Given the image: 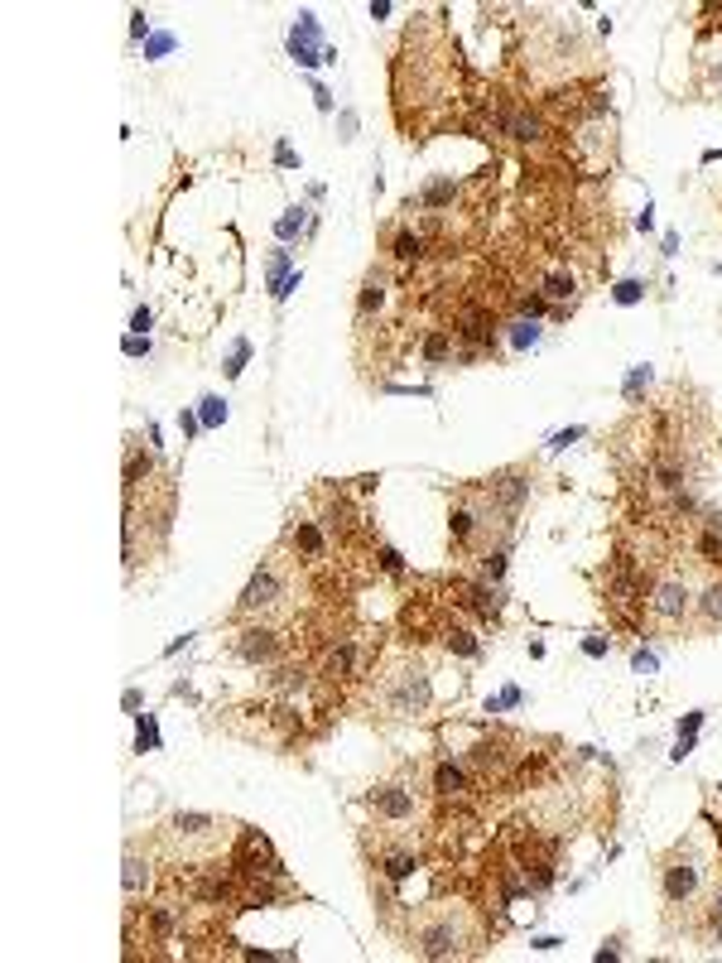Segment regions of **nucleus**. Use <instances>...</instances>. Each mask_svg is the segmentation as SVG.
<instances>
[{
  "instance_id": "obj_4",
  "label": "nucleus",
  "mask_w": 722,
  "mask_h": 963,
  "mask_svg": "<svg viewBox=\"0 0 722 963\" xmlns=\"http://www.w3.org/2000/svg\"><path fill=\"white\" fill-rule=\"evenodd\" d=\"M708 877H713V858L698 838H684L679 848L659 862V896L669 910H698V900L708 896Z\"/></svg>"
},
{
  "instance_id": "obj_6",
  "label": "nucleus",
  "mask_w": 722,
  "mask_h": 963,
  "mask_svg": "<svg viewBox=\"0 0 722 963\" xmlns=\"http://www.w3.org/2000/svg\"><path fill=\"white\" fill-rule=\"evenodd\" d=\"M361 804L371 809V819L380 823L386 833H409L414 823L424 819V794L409 775H390V781H376L371 790L361 794Z\"/></svg>"
},
{
  "instance_id": "obj_12",
  "label": "nucleus",
  "mask_w": 722,
  "mask_h": 963,
  "mask_svg": "<svg viewBox=\"0 0 722 963\" xmlns=\"http://www.w3.org/2000/svg\"><path fill=\"white\" fill-rule=\"evenodd\" d=\"M126 872H120V891H126V900H140V896H149V886H155V858H149V848H140V843H130L126 848Z\"/></svg>"
},
{
  "instance_id": "obj_15",
  "label": "nucleus",
  "mask_w": 722,
  "mask_h": 963,
  "mask_svg": "<svg viewBox=\"0 0 722 963\" xmlns=\"http://www.w3.org/2000/svg\"><path fill=\"white\" fill-rule=\"evenodd\" d=\"M463 602H467L482 621H501V612H505V592H501V583H486V578H467V583H463Z\"/></svg>"
},
{
  "instance_id": "obj_45",
  "label": "nucleus",
  "mask_w": 722,
  "mask_h": 963,
  "mask_svg": "<svg viewBox=\"0 0 722 963\" xmlns=\"http://www.w3.org/2000/svg\"><path fill=\"white\" fill-rule=\"evenodd\" d=\"M130 20H135V24H130V34H135V39H145V29H149V20H145V10H135V14H130Z\"/></svg>"
},
{
  "instance_id": "obj_31",
  "label": "nucleus",
  "mask_w": 722,
  "mask_h": 963,
  "mask_svg": "<svg viewBox=\"0 0 722 963\" xmlns=\"http://www.w3.org/2000/svg\"><path fill=\"white\" fill-rule=\"evenodd\" d=\"M515 309H520V318H544V313H549V299L540 294V289H534V294H520Z\"/></svg>"
},
{
  "instance_id": "obj_32",
  "label": "nucleus",
  "mask_w": 722,
  "mask_h": 963,
  "mask_svg": "<svg viewBox=\"0 0 722 963\" xmlns=\"http://www.w3.org/2000/svg\"><path fill=\"white\" fill-rule=\"evenodd\" d=\"M376 559H380V569H386L390 578H400V573H405V559H400V549H390V544H376Z\"/></svg>"
},
{
  "instance_id": "obj_49",
  "label": "nucleus",
  "mask_w": 722,
  "mask_h": 963,
  "mask_svg": "<svg viewBox=\"0 0 722 963\" xmlns=\"http://www.w3.org/2000/svg\"><path fill=\"white\" fill-rule=\"evenodd\" d=\"M717 790H722V785H717Z\"/></svg>"
},
{
  "instance_id": "obj_34",
  "label": "nucleus",
  "mask_w": 722,
  "mask_h": 963,
  "mask_svg": "<svg viewBox=\"0 0 722 963\" xmlns=\"http://www.w3.org/2000/svg\"><path fill=\"white\" fill-rule=\"evenodd\" d=\"M640 294H645V284H640V280H621L617 289H611V299H617V303H636Z\"/></svg>"
},
{
  "instance_id": "obj_19",
  "label": "nucleus",
  "mask_w": 722,
  "mask_h": 963,
  "mask_svg": "<svg viewBox=\"0 0 722 963\" xmlns=\"http://www.w3.org/2000/svg\"><path fill=\"white\" fill-rule=\"evenodd\" d=\"M145 929L155 939H174L178 929H183V906L174 896H159V900H149L145 906Z\"/></svg>"
},
{
  "instance_id": "obj_13",
  "label": "nucleus",
  "mask_w": 722,
  "mask_h": 963,
  "mask_svg": "<svg viewBox=\"0 0 722 963\" xmlns=\"http://www.w3.org/2000/svg\"><path fill=\"white\" fill-rule=\"evenodd\" d=\"M694 521H698V530H694V554H698V563L722 569V511L703 506Z\"/></svg>"
},
{
  "instance_id": "obj_14",
  "label": "nucleus",
  "mask_w": 722,
  "mask_h": 963,
  "mask_svg": "<svg viewBox=\"0 0 722 963\" xmlns=\"http://www.w3.org/2000/svg\"><path fill=\"white\" fill-rule=\"evenodd\" d=\"M376 867H380V877H386L390 886H400V881H409L414 872H419V848L414 843H380V852H376Z\"/></svg>"
},
{
  "instance_id": "obj_18",
  "label": "nucleus",
  "mask_w": 722,
  "mask_h": 963,
  "mask_svg": "<svg viewBox=\"0 0 722 963\" xmlns=\"http://www.w3.org/2000/svg\"><path fill=\"white\" fill-rule=\"evenodd\" d=\"M386 294H390V270L386 265H371V270H366V280H361V289H357V323H366L371 313H380Z\"/></svg>"
},
{
  "instance_id": "obj_40",
  "label": "nucleus",
  "mask_w": 722,
  "mask_h": 963,
  "mask_svg": "<svg viewBox=\"0 0 722 963\" xmlns=\"http://www.w3.org/2000/svg\"><path fill=\"white\" fill-rule=\"evenodd\" d=\"M149 323H155V313H149V309H135L130 328H135V332H149Z\"/></svg>"
},
{
  "instance_id": "obj_20",
  "label": "nucleus",
  "mask_w": 722,
  "mask_h": 963,
  "mask_svg": "<svg viewBox=\"0 0 722 963\" xmlns=\"http://www.w3.org/2000/svg\"><path fill=\"white\" fill-rule=\"evenodd\" d=\"M265 684H270V694L303 698V694L313 689V669H309V665H274L270 675H265Z\"/></svg>"
},
{
  "instance_id": "obj_38",
  "label": "nucleus",
  "mask_w": 722,
  "mask_h": 963,
  "mask_svg": "<svg viewBox=\"0 0 722 963\" xmlns=\"http://www.w3.org/2000/svg\"><path fill=\"white\" fill-rule=\"evenodd\" d=\"M299 226H303V207H289V217L280 222V236H294Z\"/></svg>"
},
{
  "instance_id": "obj_24",
  "label": "nucleus",
  "mask_w": 722,
  "mask_h": 963,
  "mask_svg": "<svg viewBox=\"0 0 722 963\" xmlns=\"http://www.w3.org/2000/svg\"><path fill=\"white\" fill-rule=\"evenodd\" d=\"M453 197H457V178L438 174V178H428V183H424L414 203H419L424 212H443V207H453ZM414 203H409V207H414Z\"/></svg>"
},
{
  "instance_id": "obj_43",
  "label": "nucleus",
  "mask_w": 722,
  "mask_h": 963,
  "mask_svg": "<svg viewBox=\"0 0 722 963\" xmlns=\"http://www.w3.org/2000/svg\"><path fill=\"white\" fill-rule=\"evenodd\" d=\"M607 958H621V939H611V944H602V949H597V963H607Z\"/></svg>"
},
{
  "instance_id": "obj_26",
  "label": "nucleus",
  "mask_w": 722,
  "mask_h": 963,
  "mask_svg": "<svg viewBox=\"0 0 722 963\" xmlns=\"http://www.w3.org/2000/svg\"><path fill=\"white\" fill-rule=\"evenodd\" d=\"M149 477H155V457L140 453V443H130L126 448V496H135Z\"/></svg>"
},
{
  "instance_id": "obj_23",
  "label": "nucleus",
  "mask_w": 722,
  "mask_h": 963,
  "mask_svg": "<svg viewBox=\"0 0 722 963\" xmlns=\"http://www.w3.org/2000/svg\"><path fill=\"white\" fill-rule=\"evenodd\" d=\"M351 669H357V640H337V646L322 650V665H318L322 679H351Z\"/></svg>"
},
{
  "instance_id": "obj_7",
  "label": "nucleus",
  "mask_w": 722,
  "mask_h": 963,
  "mask_svg": "<svg viewBox=\"0 0 722 963\" xmlns=\"http://www.w3.org/2000/svg\"><path fill=\"white\" fill-rule=\"evenodd\" d=\"M694 598H698V583L688 578L684 569H665L650 578L645 588V617L655 626H684L694 617Z\"/></svg>"
},
{
  "instance_id": "obj_33",
  "label": "nucleus",
  "mask_w": 722,
  "mask_h": 963,
  "mask_svg": "<svg viewBox=\"0 0 722 963\" xmlns=\"http://www.w3.org/2000/svg\"><path fill=\"white\" fill-rule=\"evenodd\" d=\"M226 419V405L217 400V395H203V424L212 429V424H222Z\"/></svg>"
},
{
  "instance_id": "obj_22",
  "label": "nucleus",
  "mask_w": 722,
  "mask_h": 963,
  "mask_svg": "<svg viewBox=\"0 0 722 963\" xmlns=\"http://www.w3.org/2000/svg\"><path fill=\"white\" fill-rule=\"evenodd\" d=\"M419 357H424V366H453V361H457V338H453V328H428L424 342H419Z\"/></svg>"
},
{
  "instance_id": "obj_48",
  "label": "nucleus",
  "mask_w": 722,
  "mask_h": 963,
  "mask_svg": "<svg viewBox=\"0 0 722 963\" xmlns=\"http://www.w3.org/2000/svg\"><path fill=\"white\" fill-rule=\"evenodd\" d=\"M713 833H717V848H722V823H713Z\"/></svg>"
},
{
  "instance_id": "obj_1",
  "label": "nucleus",
  "mask_w": 722,
  "mask_h": 963,
  "mask_svg": "<svg viewBox=\"0 0 722 963\" xmlns=\"http://www.w3.org/2000/svg\"><path fill=\"white\" fill-rule=\"evenodd\" d=\"M434 703V675L419 650H390L371 675V708L390 723H409V717L428 713Z\"/></svg>"
},
{
  "instance_id": "obj_36",
  "label": "nucleus",
  "mask_w": 722,
  "mask_h": 963,
  "mask_svg": "<svg viewBox=\"0 0 722 963\" xmlns=\"http://www.w3.org/2000/svg\"><path fill=\"white\" fill-rule=\"evenodd\" d=\"M607 650H611V640H607V636H588V640H582V655H592V660H602Z\"/></svg>"
},
{
  "instance_id": "obj_11",
  "label": "nucleus",
  "mask_w": 722,
  "mask_h": 963,
  "mask_svg": "<svg viewBox=\"0 0 722 963\" xmlns=\"http://www.w3.org/2000/svg\"><path fill=\"white\" fill-rule=\"evenodd\" d=\"M328 525L322 521H313V515H294V521H289V534H284V544L294 549L299 559H309V563H322L328 559Z\"/></svg>"
},
{
  "instance_id": "obj_30",
  "label": "nucleus",
  "mask_w": 722,
  "mask_h": 963,
  "mask_svg": "<svg viewBox=\"0 0 722 963\" xmlns=\"http://www.w3.org/2000/svg\"><path fill=\"white\" fill-rule=\"evenodd\" d=\"M645 386H650V366H631V376H626V386H621V395H626V405H640V395H645Z\"/></svg>"
},
{
  "instance_id": "obj_25",
  "label": "nucleus",
  "mask_w": 722,
  "mask_h": 963,
  "mask_svg": "<svg viewBox=\"0 0 722 963\" xmlns=\"http://www.w3.org/2000/svg\"><path fill=\"white\" fill-rule=\"evenodd\" d=\"M443 650L457 655V660H482V640L467 626H443Z\"/></svg>"
},
{
  "instance_id": "obj_5",
  "label": "nucleus",
  "mask_w": 722,
  "mask_h": 963,
  "mask_svg": "<svg viewBox=\"0 0 722 963\" xmlns=\"http://www.w3.org/2000/svg\"><path fill=\"white\" fill-rule=\"evenodd\" d=\"M289 598H294L289 569H284L280 554H270V559H260V569L251 573V583L241 588L232 617L236 621H274L280 612H289Z\"/></svg>"
},
{
  "instance_id": "obj_28",
  "label": "nucleus",
  "mask_w": 722,
  "mask_h": 963,
  "mask_svg": "<svg viewBox=\"0 0 722 963\" xmlns=\"http://www.w3.org/2000/svg\"><path fill=\"white\" fill-rule=\"evenodd\" d=\"M390 255L400 265H414L424 255V236H414V232H395V246H390Z\"/></svg>"
},
{
  "instance_id": "obj_27",
  "label": "nucleus",
  "mask_w": 722,
  "mask_h": 963,
  "mask_svg": "<svg viewBox=\"0 0 722 963\" xmlns=\"http://www.w3.org/2000/svg\"><path fill=\"white\" fill-rule=\"evenodd\" d=\"M505 342H511V351H525L540 342V323L534 318H515V323H505Z\"/></svg>"
},
{
  "instance_id": "obj_37",
  "label": "nucleus",
  "mask_w": 722,
  "mask_h": 963,
  "mask_svg": "<svg viewBox=\"0 0 722 963\" xmlns=\"http://www.w3.org/2000/svg\"><path fill=\"white\" fill-rule=\"evenodd\" d=\"M155 742H159V737H155V723H149V717H140V737H135V746H140V752H149Z\"/></svg>"
},
{
  "instance_id": "obj_9",
  "label": "nucleus",
  "mask_w": 722,
  "mask_h": 963,
  "mask_svg": "<svg viewBox=\"0 0 722 963\" xmlns=\"http://www.w3.org/2000/svg\"><path fill=\"white\" fill-rule=\"evenodd\" d=\"M232 655L245 665H280L284 655V636L274 631L270 621H255V626H241L232 636Z\"/></svg>"
},
{
  "instance_id": "obj_41",
  "label": "nucleus",
  "mask_w": 722,
  "mask_h": 963,
  "mask_svg": "<svg viewBox=\"0 0 722 963\" xmlns=\"http://www.w3.org/2000/svg\"><path fill=\"white\" fill-rule=\"evenodd\" d=\"M703 727V713H688L684 723H679V737H694V732Z\"/></svg>"
},
{
  "instance_id": "obj_47",
  "label": "nucleus",
  "mask_w": 722,
  "mask_h": 963,
  "mask_svg": "<svg viewBox=\"0 0 722 963\" xmlns=\"http://www.w3.org/2000/svg\"><path fill=\"white\" fill-rule=\"evenodd\" d=\"M168 49H174V39H168V34H159L155 43H149V58H155V53H168Z\"/></svg>"
},
{
  "instance_id": "obj_10",
  "label": "nucleus",
  "mask_w": 722,
  "mask_h": 963,
  "mask_svg": "<svg viewBox=\"0 0 722 963\" xmlns=\"http://www.w3.org/2000/svg\"><path fill=\"white\" fill-rule=\"evenodd\" d=\"M448 534H453V544L463 549V554L482 544V511H477V496H472V486H463V492H457V501L448 506Z\"/></svg>"
},
{
  "instance_id": "obj_8",
  "label": "nucleus",
  "mask_w": 722,
  "mask_h": 963,
  "mask_svg": "<svg viewBox=\"0 0 722 963\" xmlns=\"http://www.w3.org/2000/svg\"><path fill=\"white\" fill-rule=\"evenodd\" d=\"M611 149H617V120H611V111L597 106V111L573 130V155L588 159V169H607Z\"/></svg>"
},
{
  "instance_id": "obj_2",
  "label": "nucleus",
  "mask_w": 722,
  "mask_h": 963,
  "mask_svg": "<svg viewBox=\"0 0 722 963\" xmlns=\"http://www.w3.org/2000/svg\"><path fill=\"white\" fill-rule=\"evenodd\" d=\"M405 949L419 954V958H467V954L482 949V929L463 906L434 900V906H424L419 915H409Z\"/></svg>"
},
{
  "instance_id": "obj_29",
  "label": "nucleus",
  "mask_w": 722,
  "mask_h": 963,
  "mask_svg": "<svg viewBox=\"0 0 722 963\" xmlns=\"http://www.w3.org/2000/svg\"><path fill=\"white\" fill-rule=\"evenodd\" d=\"M698 82H703V91H708V97H722V53H717V58H703V63H698Z\"/></svg>"
},
{
  "instance_id": "obj_16",
  "label": "nucleus",
  "mask_w": 722,
  "mask_h": 963,
  "mask_svg": "<svg viewBox=\"0 0 722 963\" xmlns=\"http://www.w3.org/2000/svg\"><path fill=\"white\" fill-rule=\"evenodd\" d=\"M540 294H544L549 303H559V313H568V309L578 303V294H582V289H578V274L568 270V265H549V270L540 274Z\"/></svg>"
},
{
  "instance_id": "obj_3",
  "label": "nucleus",
  "mask_w": 722,
  "mask_h": 963,
  "mask_svg": "<svg viewBox=\"0 0 722 963\" xmlns=\"http://www.w3.org/2000/svg\"><path fill=\"white\" fill-rule=\"evenodd\" d=\"M236 823L226 819H212V814H197V809H178V814L164 819L159 829V848L168 852L174 862H188V867H203V862H217L226 848H232Z\"/></svg>"
},
{
  "instance_id": "obj_44",
  "label": "nucleus",
  "mask_w": 722,
  "mask_h": 963,
  "mask_svg": "<svg viewBox=\"0 0 722 963\" xmlns=\"http://www.w3.org/2000/svg\"><path fill=\"white\" fill-rule=\"evenodd\" d=\"M126 351H130V357H140V351H149V338H140V332H135V338H126Z\"/></svg>"
},
{
  "instance_id": "obj_21",
  "label": "nucleus",
  "mask_w": 722,
  "mask_h": 963,
  "mask_svg": "<svg viewBox=\"0 0 722 963\" xmlns=\"http://www.w3.org/2000/svg\"><path fill=\"white\" fill-rule=\"evenodd\" d=\"M694 617H698L703 631H717V626H722V573H717V578H708V583H698Z\"/></svg>"
},
{
  "instance_id": "obj_39",
  "label": "nucleus",
  "mask_w": 722,
  "mask_h": 963,
  "mask_svg": "<svg viewBox=\"0 0 722 963\" xmlns=\"http://www.w3.org/2000/svg\"><path fill=\"white\" fill-rule=\"evenodd\" d=\"M582 434H588V429H563V434H554V438H549V448H568V443H573V438H582Z\"/></svg>"
},
{
  "instance_id": "obj_35",
  "label": "nucleus",
  "mask_w": 722,
  "mask_h": 963,
  "mask_svg": "<svg viewBox=\"0 0 722 963\" xmlns=\"http://www.w3.org/2000/svg\"><path fill=\"white\" fill-rule=\"evenodd\" d=\"M245 357H251V342H245V338H241V342L232 347V357H226V376H241V366H245Z\"/></svg>"
},
{
  "instance_id": "obj_46",
  "label": "nucleus",
  "mask_w": 722,
  "mask_h": 963,
  "mask_svg": "<svg viewBox=\"0 0 722 963\" xmlns=\"http://www.w3.org/2000/svg\"><path fill=\"white\" fill-rule=\"evenodd\" d=\"M274 164H284V169H289V164H299V155L289 145H280V149H274Z\"/></svg>"
},
{
  "instance_id": "obj_42",
  "label": "nucleus",
  "mask_w": 722,
  "mask_h": 963,
  "mask_svg": "<svg viewBox=\"0 0 722 963\" xmlns=\"http://www.w3.org/2000/svg\"><path fill=\"white\" fill-rule=\"evenodd\" d=\"M631 665H636V669H645V675H650V669H655V655H650V650H636V655H631Z\"/></svg>"
},
{
  "instance_id": "obj_17",
  "label": "nucleus",
  "mask_w": 722,
  "mask_h": 963,
  "mask_svg": "<svg viewBox=\"0 0 722 963\" xmlns=\"http://www.w3.org/2000/svg\"><path fill=\"white\" fill-rule=\"evenodd\" d=\"M467 781H472L467 761H453V756H438L434 761V794H438V800H463Z\"/></svg>"
}]
</instances>
